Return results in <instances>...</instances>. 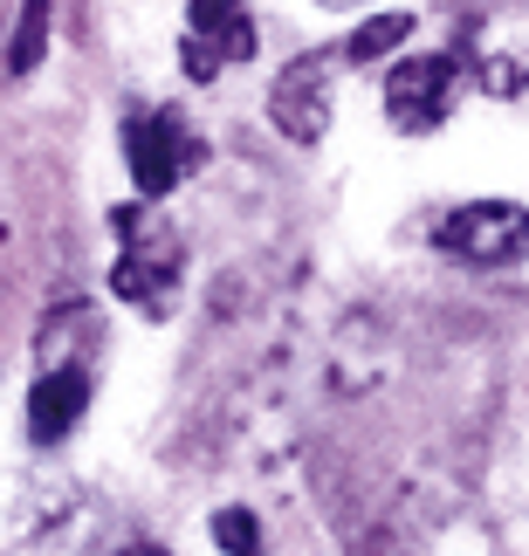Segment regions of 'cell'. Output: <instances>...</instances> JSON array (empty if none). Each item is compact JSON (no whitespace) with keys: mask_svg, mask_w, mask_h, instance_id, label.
I'll return each mask as SVG.
<instances>
[{"mask_svg":"<svg viewBox=\"0 0 529 556\" xmlns=\"http://www.w3.org/2000/svg\"><path fill=\"white\" fill-rule=\"evenodd\" d=\"M124 165H131L144 200H165V192L200 165V144L186 138V124L173 111H144V117L124 124Z\"/></svg>","mask_w":529,"mask_h":556,"instance_id":"obj_1","label":"cell"},{"mask_svg":"<svg viewBox=\"0 0 529 556\" xmlns=\"http://www.w3.org/2000/svg\"><path fill=\"white\" fill-rule=\"evenodd\" d=\"M522 233H529V213L516 200H475V206H454L440 220V248L454 262H475V268H509L522 254Z\"/></svg>","mask_w":529,"mask_h":556,"instance_id":"obj_2","label":"cell"},{"mask_svg":"<svg viewBox=\"0 0 529 556\" xmlns=\"http://www.w3.org/2000/svg\"><path fill=\"white\" fill-rule=\"evenodd\" d=\"M330 83H337V55L316 49L303 62H289V70L275 76V90H268V124L289 144H316L330 131Z\"/></svg>","mask_w":529,"mask_h":556,"instance_id":"obj_3","label":"cell"},{"mask_svg":"<svg viewBox=\"0 0 529 556\" xmlns=\"http://www.w3.org/2000/svg\"><path fill=\"white\" fill-rule=\"evenodd\" d=\"M454 83H461V62L454 55H406L399 70L386 76V111L399 131H433L454 103Z\"/></svg>","mask_w":529,"mask_h":556,"instance_id":"obj_4","label":"cell"},{"mask_svg":"<svg viewBox=\"0 0 529 556\" xmlns=\"http://www.w3.org/2000/svg\"><path fill=\"white\" fill-rule=\"evenodd\" d=\"M90 371L83 365H62V371H41L35 392H28V440L35 446H62L70 440V426L90 413Z\"/></svg>","mask_w":529,"mask_h":556,"instance_id":"obj_5","label":"cell"},{"mask_svg":"<svg viewBox=\"0 0 529 556\" xmlns=\"http://www.w3.org/2000/svg\"><path fill=\"white\" fill-rule=\"evenodd\" d=\"M111 289L124 295V303H138V309L165 316V309H173V262H144V254H124V262L111 268Z\"/></svg>","mask_w":529,"mask_h":556,"instance_id":"obj_6","label":"cell"},{"mask_svg":"<svg viewBox=\"0 0 529 556\" xmlns=\"http://www.w3.org/2000/svg\"><path fill=\"white\" fill-rule=\"evenodd\" d=\"M406 41H413V14H371V21H357V28H351L344 62H378V55L406 49Z\"/></svg>","mask_w":529,"mask_h":556,"instance_id":"obj_7","label":"cell"},{"mask_svg":"<svg viewBox=\"0 0 529 556\" xmlns=\"http://www.w3.org/2000/svg\"><path fill=\"white\" fill-rule=\"evenodd\" d=\"M41 49H49V0H21V21H14V41H8V76H28Z\"/></svg>","mask_w":529,"mask_h":556,"instance_id":"obj_8","label":"cell"},{"mask_svg":"<svg viewBox=\"0 0 529 556\" xmlns=\"http://www.w3.org/2000/svg\"><path fill=\"white\" fill-rule=\"evenodd\" d=\"M214 543H221V556H255L262 549V529H255L248 508H221V516H214Z\"/></svg>","mask_w":529,"mask_h":556,"instance_id":"obj_9","label":"cell"},{"mask_svg":"<svg viewBox=\"0 0 529 556\" xmlns=\"http://www.w3.org/2000/svg\"><path fill=\"white\" fill-rule=\"evenodd\" d=\"M241 14H248L241 0H193V8H186V28H193V35H206V41H221V35L235 28Z\"/></svg>","mask_w":529,"mask_h":556,"instance_id":"obj_10","label":"cell"},{"mask_svg":"<svg viewBox=\"0 0 529 556\" xmlns=\"http://www.w3.org/2000/svg\"><path fill=\"white\" fill-rule=\"evenodd\" d=\"M179 70L193 76V83H214L221 76V49L206 35H186V49H179Z\"/></svg>","mask_w":529,"mask_h":556,"instance_id":"obj_11","label":"cell"},{"mask_svg":"<svg viewBox=\"0 0 529 556\" xmlns=\"http://www.w3.org/2000/svg\"><path fill=\"white\" fill-rule=\"evenodd\" d=\"M124 556H165L159 543H131V549H124Z\"/></svg>","mask_w":529,"mask_h":556,"instance_id":"obj_12","label":"cell"},{"mask_svg":"<svg viewBox=\"0 0 529 556\" xmlns=\"http://www.w3.org/2000/svg\"><path fill=\"white\" fill-rule=\"evenodd\" d=\"M324 8H365V0H324Z\"/></svg>","mask_w":529,"mask_h":556,"instance_id":"obj_13","label":"cell"}]
</instances>
